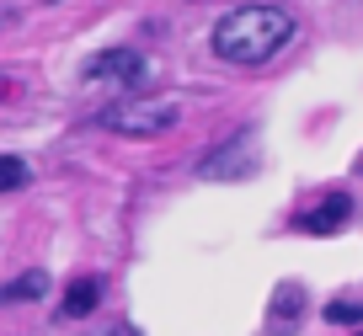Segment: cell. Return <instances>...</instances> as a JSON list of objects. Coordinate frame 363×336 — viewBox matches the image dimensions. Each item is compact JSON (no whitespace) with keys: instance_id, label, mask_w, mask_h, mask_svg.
<instances>
[{"instance_id":"cell-1","label":"cell","mask_w":363,"mask_h":336,"mask_svg":"<svg viewBox=\"0 0 363 336\" xmlns=\"http://www.w3.org/2000/svg\"><path fill=\"white\" fill-rule=\"evenodd\" d=\"M214 54L225 65H240V69H257L267 59H278L289 43H294V16L284 6H235L214 22Z\"/></svg>"},{"instance_id":"cell-2","label":"cell","mask_w":363,"mask_h":336,"mask_svg":"<svg viewBox=\"0 0 363 336\" xmlns=\"http://www.w3.org/2000/svg\"><path fill=\"white\" fill-rule=\"evenodd\" d=\"M182 123V107L171 96H145V91H123L113 107L96 112V128L107 134H123V139H155L166 128Z\"/></svg>"},{"instance_id":"cell-3","label":"cell","mask_w":363,"mask_h":336,"mask_svg":"<svg viewBox=\"0 0 363 336\" xmlns=\"http://www.w3.org/2000/svg\"><path fill=\"white\" fill-rule=\"evenodd\" d=\"M150 59L139 48H96V54L80 65V86L86 91H134L145 86Z\"/></svg>"},{"instance_id":"cell-4","label":"cell","mask_w":363,"mask_h":336,"mask_svg":"<svg viewBox=\"0 0 363 336\" xmlns=\"http://www.w3.org/2000/svg\"><path fill=\"white\" fill-rule=\"evenodd\" d=\"M198 171L214 181H240L257 171V145H251V128H240V134H230L219 150H208L203 160H198Z\"/></svg>"},{"instance_id":"cell-5","label":"cell","mask_w":363,"mask_h":336,"mask_svg":"<svg viewBox=\"0 0 363 336\" xmlns=\"http://www.w3.org/2000/svg\"><path fill=\"white\" fill-rule=\"evenodd\" d=\"M347 219H352V198L347 192H331V198H320L315 208L299 219V230H305V235H337Z\"/></svg>"},{"instance_id":"cell-6","label":"cell","mask_w":363,"mask_h":336,"mask_svg":"<svg viewBox=\"0 0 363 336\" xmlns=\"http://www.w3.org/2000/svg\"><path fill=\"white\" fill-rule=\"evenodd\" d=\"M43 293H48V272L43 267H27V272H16V278L0 289V310H6V304H38Z\"/></svg>"},{"instance_id":"cell-7","label":"cell","mask_w":363,"mask_h":336,"mask_svg":"<svg viewBox=\"0 0 363 336\" xmlns=\"http://www.w3.org/2000/svg\"><path fill=\"white\" fill-rule=\"evenodd\" d=\"M96 304H102V278H75V283L65 289L59 315H65V320H80V315H91Z\"/></svg>"},{"instance_id":"cell-8","label":"cell","mask_w":363,"mask_h":336,"mask_svg":"<svg viewBox=\"0 0 363 336\" xmlns=\"http://www.w3.org/2000/svg\"><path fill=\"white\" fill-rule=\"evenodd\" d=\"M299 299H305V293H299L294 283H289V289H278V299H272V331H284V325L299 320Z\"/></svg>"},{"instance_id":"cell-9","label":"cell","mask_w":363,"mask_h":336,"mask_svg":"<svg viewBox=\"0 0 363 336\" xmlns=\"http://www.w3.org/2000/svg\"><path fill=\"white\" fill-rule=\"evenodd\" d=\"M33 181V166L22 155H0V192H22Z\"/></svg>"},{"instance_id":"cell-10","label":"cell","mask_w":363,"mask_h":336,"mask_svg":"<svg viewBox=\"0 0 363 336\" xmlns=\"http://www.w3.org/2000/svg\"><path fill=\"white\" fill-rule=\"evenodd\" d=\"M326 320H331V325H358V320H363V304L337 299V304H326Z\"/></svg>"},{"instance_id":"cell-11","label":"cell","mask_w":363,"mask_h":336,"mask_svg":"<svg viewBox=\"0 0 363 336\" xmlns=\"http://www.w3.org/2000/svg\"><path fill=\"white\" fill-rule=\"evenodd\" d=\"M91 336H139V331H134L128 320H107V325H96Z\"/></svg>"},{"instance_id":"cell-12","label":"cell","mask_w":363,"mask_h":336,"mask_svg":"<svg viewBox=\"0 0 363 336\" xmlns=\"http://www.w3.org/2000/svg\"><path fill=\"white\" fill-rule=\"evenodd\" d=\"M0 86H6V80H0ZM0 96H6V91H0Z\"/></svg>"},{"instance_id":"cell-13","label":"cell","mask_w":363,"mask_h":336,"mask_svg":"<svg viewBox=\"0 0 363 336\" xmlns=\"http://www.w3.org/2000/svg\"><path fill=\"white\" fill-rule=\"evenodd\" d=\"M358 336H363V331H358Z\"/></svg>"}]
</instances>
